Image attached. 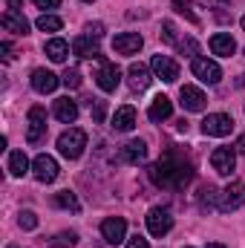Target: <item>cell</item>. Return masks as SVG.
Wrapping results in <instances>:
<instances>
[{"label": "cell", "mask_w": 245, "mask_h": 248, "mask_svg": "<svg viewBox=\"0 0 245 248\" xmlns=\"http://www.w3.org/2000/svg\"><path fill=\"white\" fill-rule=\"evenodd\" d=\"M147 176H150L153 185H159V187L182 190V187L190 185V179H193V162L184 156L179 147H168L165 156L147 168Z\"/></svg>", "instance_id": "1"}, {"label": "cell", "mask_w": 245, "mask_h": 248, "mask_svg": "<svg viewBox=\"0 0 245 248\" xmlns=\"http://www.w3.org/2000/svg\"><path fill=\"white\" fill-rule=\"evenodd\" d=\"M87 147V133L81 127H69L58 136V153L63 159H78Z\"/></svg>", "instance_id": "2"}, {"label": "cell", "mask_w": 245, "mask_h": 248, "mask_svg": "<svg viewBox=\"0 0 245 248\" xmlns=\"http://www.w3.org/2000/svg\"><path fill=\"white\" fill-rule=\"evenodd\" d=\"M144 222H147V231H150L153 237H165V234L173 228V217H170L168 208H150L147 217H144Z\"/></svg>", "instance_id": "3"}, {"label": "cell", "mask_w": 245, "mask_h": 248, "mask_svg": "<svg viewBox=\"0 0 245 248\" xmlns=\"http://www.w3.org/2000/svg\"><path fill=\"white\" fill-rule=\"evenodd\" d=\"M26 122H29V130H26V141H29V144H38V141L46 136V110H44L41 104H35V107L29 110Z\"/></svg>", "instance_id": "4"}, {"label": "cell", "mask_w": 245, "mask_h": 248, "mask_svg": "<svg viewBox=\"0 0 245 248\" xmlns=\"http://www.w3.org/2000/svg\"><path fill=\"white\" fill-rule=\"evenodd\" d=\"M231 130H234V119H231L228 113H211V116H205V122H202V133H205V136L222 139V136H228Z\"/></svg>", "instance_id": "5"}, {"label": "cell", "mask_w": 245, "mask_h": 248, "mask_svg": "<svg viewBox=\"0 0 245 248\" xmlns=\"http://www.w3.org/2000/svg\"><path fill=\"white\" fill-rule=\"evenodd\" d=\"M211 165L219 176H231L237 168V147H216L211 153Z\"/></svg>", "instance_id": "6"}, {"label": "cell", "mask_w": 245, "mask_h": 248, "mask_svg": "<svg viewBox=\"0 0 245 248\" xmlns=\"http://www.w3.org/2000/svg\"><path fill=\"white\" fill-rule=\"evenodd\" d=\"M32 173H35V179H38V182L49 185V182H55V179H58V162H55L52 156L41 153V156H35V162H32Z\"/></svg>", "instance_id": "7"}, {"label": "cell", "mask_w": 245, "mask_h": 248, "mask_svg": "<svg viewBox=\"0 0 245 248\" xmlns=\"http://www.w3.org/2000/svg\"><path fill=\"white\" fill-rule=\"evenodd\" d=\"M190 69H193V75H196L202 84H219V81H222V69H219V63H216V61H208V58H193Z\"/></svg>", "instance_id": "8"}, {"label": "cell", "mask_w": 245, "mask_h": 248, "mask_svg": "<svg viewBox=\"0 0 245 248\" xmlns=\"http://www.w3.org/2000/svg\"><path fill=\"white\" fill-rule=\"evenodd\" d=\"M179 98H182V107L187 113H202L208 107V95L199 87H193V84H184L182 90H179Z\"/></svg>", "instance_id": "9"}, {"label": "cell", "mask_w": 245, "mask_h": 248, "mask_svg": "<svg viewBox=\"0 0 245 248\" xmlns=\"http://www.w3.org/2000/svg\"><path fill=\"white\" fill-rule=\"evenodd\" d=\"M150 69H153V72H156V78H162L165 84H173V81L179 78V63L173 61L170 55H153Z\"/></svg>", "instance_id": "10"}, {"label": "cell", "mask_w": 245, "mask_h": 248, "mask_svg": "<svg viewBox=\"0 0 245 248\" xmlns=\"http://www.w3.org/2000/svg\"><path fill=\"white\" fill-rule=\"evenodd\" d=\"M101 237H104L110 246L124 243V237H127V219H122V217H107V219L101 222Z\"/></svg>", "instance_id": "11"}, {"label": "cell", "mask_w": 245, "mask_h": 248, "mask_svg": "<svg viewBox=\"0 0 245 248\" xmlns=\"http://www.w3.org/2000/svg\"><path fill=\"white\" fill-rule=\"evenodd\" d=\"M240 205H245V185L243 182H231L219 193V211H237Z\"/></svg>", "instance_id": "12"}, {"label": "cell", "mask_w": 245, "mask_h": 248, "mask_svg": "<svg viewBox=\"0 0 245 248\" xmlns=\"http://www.w3.org/2000/svg\"><path fill=\"white\" fill-rule=\"evenodd\" d=\"M95 84H98L104 93H113V90L122 84V69L110 61H101V69H98V75H95Z\"/></svg>", "instance_id": "13"}, {"label": "cell", "mask_w": 245, "mask_h": 248, "mask_svg": "<svg viewBox=\"0 0 245 248\" xmlns=\"http://www.w3.org/2000/svg\"><path fill=\"white\" fill-rule=\"evenodd\" d=\"M141 46H144V38L138 32H122V35L113 38V49L119 55H136Z\"/></svg>", "instance_id": "14"}, {"label": "cell", "mask_w": 245, "mask_h": 248, "mask_svg": "<svg viewBox=\"0 0 245 248\" xmlns=\"http://www.w3.org/2000/svg\"><path fill=\"white\" fill-rule=\"evenodd\" d=\"M144 159H147V144H144L141 139L127 141L122 150H119V162H124V165H138V162H144Z\"/></svg>", "instance_id": "15"}, {"label": "cell", "mask_w": 245, "mask_h": 248, "mask_svg": "<svg viewBox=\"0 0 245 248\" xmlns=\"http://www.w3.org/2000/svg\"><path fill=\"white\" fill-rule=\"evenodd\" d=\"M58 84H61V78H58L55 72H49V69H35V72H32V90L41 93V95L55 93Z\"/></svg>", "instance_id": "16"}, {"label": "cell", "mask_w": 245, "mask_h": 248, "mask_svg": "<svg viewBox=\"0 0 245 248\" xmlns=\"http://www.w3.org/2000/svg\"><path fill=\"white\" fill-rule=\"evenodd\" d=\"M72 52L78 58H101V46H98V38H90V35H81L72 41Z\"/></svg>", "instance_id": "17"}, {"label": "cell", "mask_w": 245, "mask_h": 248, "mask_svg": "<svg viewBox=\"0 0 245 248\" xmlns=\"http://www.w3.org/2000/svg\"><path fill=\"white\" fill-rule=\"evenodd\" d=\"M170 116H173V101L168 95H156L153 104H150V110H147V119L159 124V122H165V119H170Z\"/></svg>", "instance_id": "18"}, {"label": "cell", "mask_w": 245, "mask_h": 248, "mask_svg": "<svg viewBox=\"0 0 245 248\" xmlns=\"http://www.w3.org/2000/svg\"><path fill=\"white\" fill-rule=\"evenodd\" d=\"M211 52H214V55H222V58H231V55L237 52V41H234L228 32H216V35L211 38Z\"/></svg>", "instance_id": "19"}, {"label": "cell", "mask_w": 245, "mask_h": 248, "mask_svg": "<svg viewBox=\"0 0 245 248\" xmlns=\"http://www.w3.org/2000/svg\"><path fill=\"white\" fill-rule=\"evenodd\" d=\"M52 113H55V119L63 124H72L75 119H78V104L69 98V95H63V98H58L55 101V107H52Z\"/></svg>", "instance_id": "20"}, {"label": "cell", "mask_w": 245, "mask_h": 248, "mask_svg": "<svg viewBox=\"0 0 245 248\" xmlns=\"http://www.w3.org/2000/svg\"><path fill=\"white\" fill-rule=\"evenodd\" d=\"M0 23H3V29L6 32H15V35H29V20L20 15V12H6L3 17H0Z\"/></svg>", "instance_id": "21"}, {"label": "cell", "mask_w": 245, "mask_h": 248, "mask_svg": "<svg viewBox=\"0 0 245 248\" xmlns=\"http://www.w3.org/2000/svg\"><path fill=\"white\" fill-rule=\"evenodd\" d=\"M136 127V107H130V104H124L116 110V116H113V130H119V133H130Z\"/></svg>", "instance_id": "22"}, {"label": "cell", "mask_w": 245, "mask_h": 248, "mask_svg": "<svg viewBox=\"0 0 245 248\" xmlns=\"http://www.w3.org/2000/svg\"><path fill=\"white\" fill-rule=\"evenodd\" d=\"M127 78H130V87L133 90H147L150 87V69L144 66V63H133L130 69H127Z\"/></svg>", "instance_id": "23"}, {"label": "cell", "mask_w": 245, "mask_h": 248, "mask_svg": "<svg viewBox=\"0 0 245 248\" xmlns=\"http://www.w3.org/2000/svg\"><path fill=\"white\" fill-rule=\"evenodd\" d=\"M6 168H9V173L12 176H26L29 173V159H26V153L23 150H12L9 153V162H6Z\"/></svg>", "instance_id": "24"}, {"label": "cell", "mask_w": 245, "mask_h": 248, "mask_svg": "<svg viewBox=\"0 0 245 248\" xmlns=\"http://www.w3.org/2000/svg\"><path fill=\"white\" fill-rule=\"evenodd\" d=\"M44 52L49 55V61L61 63V61H66V55H69V44H66L63 38H52V41L44 44Z\"/></svg>", "instance_id": "25"}, {"label": "cell", "mask_w": 245, "mask_h": 248, "mask_svg": "<svg viewBox=\"0 0 245 248\" xmlns=\"http://www.w3.org/2000/svg\"><path fill=\"white\" fill-rule=\"evenodd\" d=\"M52 202L63 208V211H72V214H78L81 211V202H78V196L72 193V190H58L55 196H52Z\"/></svg>", "instance_id": "26"}, {"label": "cell", "mask_w": 245, "mask_h": 248, "mask_svg": "<svg viewBox=\"0 0 245 248\" xmlns=\"http://www.w3.org/2000/svg\"><path fill=\"white\" fill-rule=\"evenodd\" d=\"M61 26H63V20L58 15H41V17H38V29H41V32H58Z\"/></svg>", "instance_id": "27"}, {"label": "cell", "mask_w": 245, "mask_h": 248, "mask_svg": "<svg viewBox=\"0 0 245 248\" xmlns=\"http://www.w3.org/2000/svg\"><path fill=\"white\" fill-rule=\"evenodd\" d=\"M75 243H78L75 231H61V234H55V237L49 240V246H52V248H72Z\"/></svg>", "instance_id": "28"}, {"label": "cell", "mask_w": 245, "mask_h": 248, "mask_svg": "<svg viewBox=\"0 0 245 248\" xmlns=\"http://www.w3.org/2000/svg\"><path fill=\"white\" fill-rule=\"evenodd\" d=\"M17 225H20L23 231H35V228H38V217H35L32 211H20V217H17Z\"/></svg>", "instance_id": "29"}, {"label": "cell", "mask_w": 245, "mask_h": 248, "mask_svg": "<svg viewBox=\"0 0 245 248\" xmlns=\"http://www.w3.org/2000/svg\"><path fill=\"white\" fill-rule=\"evenodd\" d=\"M61 84L69 87V90H78V87H81V72H78V69H66L61 75Z\"/></svg>", "instance_id": "30"}, {"label": "cell", "mask_w": 245, "mask_h": 248, "mask_svg": "<svg viewBox=\"0 0 245 248\" xmlns=\"http://www.w3.org/2000/svg\"><path fill=\"white\" fill-rule=\"evenodd\" d=\"M170 6H173V9H176V12H179V15H184V17H187V20H190V23H193V26H199V17H196V15H193V12H190V6H187V3H184V0H173V3H170Z\"/></svg>", "instance_id": "31"}, {"label": "cell", "mask_w": 245, "mask_h": 248, "mask_svg": "<svg viewBox=\"0 0 245 248\" xmlns=\"http://www.w3.org/2000/svg\"><path fill=\"white\" fill-rule=\"evenodd\" d=\"M162 29H165V32H162L165 44H179V41H176V26H173V20H165V23H162Z\"/></svg>", "instance_id": "32"}, {"label": "cell", "mask_w": 245, "mask_h": 248, "mask_svg": "<svg viewBox=\"0 0 245 248\" xmlns=\"http://www.w3.org/2000/svg\"><path fill=\"white\" fill-rule=\"evenodd\" d=\"M104 116H107V101H95V107H92V119L101 124L104 122Z\"/></svg>", "instance_id": "33"}, {"label": "cell", "mask_w": 245, "mask_h": 248, "mask_svg": "<svg viewBox=\"0 0 245 248\" xmlns=\"http://www.w3.org/2000/svg\"><path fill=\"white\" fill-rule=\"evenodd\" d=\"M179 49H182V52H187V55H196V52H199V46H196V41H193V38L179 41Z\"/></svg>", "instance_id": "34"}, {"label": "cell", "mask_w": 245, "mask_h": 248, "mask_svg": "<svg viewBox=\"0 0 245 248\" xmlns=\"http://www.w3.org/2000/svg\"><path fill=\"white\" fill-rule=\"evenodd\" d=\"M127 248H150V243H147V240H144L141 234H136V237H133V240L127 243Z\"/></svg>", "instance_id": "35"}, {"label": "cell", "mask_w": 245, "mask_h": 248, "mask_svg": "<svg viewBox=\"0 0 245 248\" xmlns=\"http://www.w3.org/2000/svg\"><path fill=\"white\" fill-rule=\"evenodd\" d=\"M101 32H104V23H90L87 26V35L90 38H101Z\"/></svg>", "instance_id": "36"}, {"label": "cell", "mask_w": 245, "mask_h": 248, "mask_svg": "<svg viewBox=\"0 0 245 248\" xmlns=\"http://www.w3.org/2000/svg\"><path fill=\"white\" fill-rule=\"evenodd\" d=\"M35 6H41V9H58L61 6V0H32Z\"/></svg>", "instance_id": "37"}, {"label": "cell", "mask_w": 245, "mask_h": 248, "mask_svg": "<svg viewBox=\"0 0 245 248\" xmlns=\"http://www.w3.org/2000/svg\"><path fill=\"white\" fill-rule=\"evenodd\" d=\"M0 52H3V58H6V61H12V58H15V55H12V44H9V41H3V44H0Z\"/></svg>", "instance_id": "38"}, {"label": "cell", "mask_w": 245, "mask_h": 248, "mask_svg": "<svg viewBox=\"0 0 245 248\" xmlns=\"http://www.w3.org/2000/svg\"><path fill=\"white\" fill-rule=\"evenodd\" d=\"M234 147H237V150H240V153L245 156V133L240 136V139H237V144H234Z\"/></svg>", "instance_id": "39"}, {"label": "cell", "mask_w": 245, "mask_h": 248, "mask_svg": "<svg viewBox=\"0 0 245 248\" xmlns=\"http://www.w3.org/2000/svg\"><path fill=\"white\" fill-rule=\"evenodd\" d=\"M202 3H208V6H216V9H222L228 0H202Z\"/></svg>", "instance_id": "40"}, {"label": "cell", "mask_w": 245, "mask_h": 248, "mask_svg": "<svg viewBox=\"0 0 245 248\" xmlns=\"http://www.w3.org/2000/svg\"><path fill=\"white\" fill-rule=\"evenodd\" d=\"M20 3H23V0H9V9H12V12H17V9H20Z\"/></svg>", "instance_id": "41"}, {"label": "cell", "mask_w": 245, "mask_h": 248, "mask_svg": "<svg viewBox=\"0 0 245 248\" xmlns=\"http://www.w3.org/2000/svg\"><path fill=\"white\" fill-rule=\"evenodd\" d=\"M205 248H225V246H219V243H208Z\"/></svg>", "instance_id": "42"}, {"label": "cell", "mask_w": 245, "mask_h": 248, "mask_svg": "<svg viewBox=\"0 0 245 248\" xmlns=\"http://www.w3.org/2000/svg\"><path fill=\"white\" fill-rule=\"evenodd\" d=\"M6 248H23V246H6Z\"/></svg>", "instance_id": "43"}, {"label": "cell", "mask_w": 245, "mask_h": 248, "mask_svg": "<svg viewBox=\"0 0 245 248\" xmlns=\"http://www.w3.org/2000/svg\"><path fill=\"white\" fill-rule=\"evenodd\" d=\"M243 29H245V15H243Z\"/></svg>", "instance_id": "44"}, {"label": "cell", "mask_w": 245, "mask_h": 248, "mask_svg": "<svg viewBox=\"0 0 245 248\" xmlns=\"http://www.w3.org/2000/svg\"><path fill=\"white\" fill-rule=\"evenodd\" d=\"M84 3H92V0H84Z\"/></svg>", "instance_id": "45"}, {"label": "cell", "mask_w": 245, "mask_h": 248, "mask_svg": "<svg viewBox=\"0 0 245 248\" xmlns=\"http://www.w3.org/2000/svg\"><path fill=\"white\" fill-rule=\"evenodd\" d=\"M187 248H190V246H187Z\"/></svg>", "instance_id": "46"}]
</instances>
